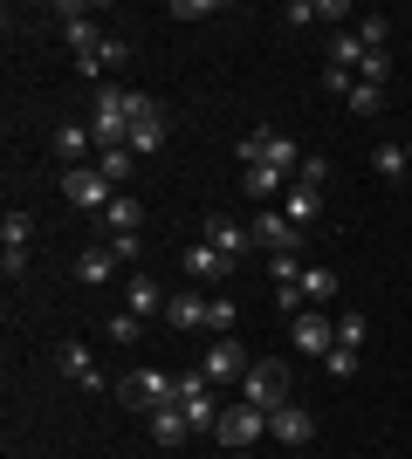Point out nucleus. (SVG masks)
Returning a JSON list of instances; mask_svg holds the SVG:
<instances>
[{
  "label": "nucleus",
  "mask_w": 412,
  "mask_h": 459,
  "mask_svg": "<svg viewBox=\"0 0 412 459\" xmlns=\"http://www.w3.org/2000/svg\"><path fill=\"white\" fill-rule=\"evenodd\" d=\"M90 131H97V152H118V144H131V90H118V82H97Z\"/></svg>",
  "instance_id": "f257e3e1"
},
{
  "label": "nucleus",
  "mask_w": 412,
  "mask_h": 459,
  "mask_svg": "<svg viewBox=\"0 0 412 459\" xmlns=\"http://www.w3.org/2000/svg\"><path fill=\"white\" fill-rule=\"evenodd\" d=\"M118 398H124V411H165V404H179V377L172 370H158V364H145V370H131V377L118 384Z\"/></svg>",
  "instance_id": "f03ea898"
},
{
  "label": "nucleus",
  "mask_w": 412,
  "mask_h": 459,
  "mask_svg": "<svg viewBox=\"0 0 412 459\" xmlns=\"http://www.w3.org/2000/svg\"><path fill=\"white\" fill-rule=\"evenodd\" d=\"M241 165H275V172L289 178V172H302V152H295V137H282L275 124H255V131L241 137Z\"/></svg>",
  "instance_id": "7ed1b4c3"
},
{
  "label": "nucleus",
  "mask_w": 412,
  "mask_h": 459,
  "mask_svg": "<svg viewBox=\"0 0 412 459\" xmlns=\"http://www.w3.org/2000/svg\"><path fill=\"white\" fill-rule=\"evenodd\" d=\"M234 398H241V404H255V411H275V404H289V364H255L248 377H241Z\"/></svg>",
  "instance_id": "20e7f679"
},
{
  "label": "nucleus",
  "mask_w": 412,
  "mask_h": 459,
  "mask_svg": "<svg viewBox=\"0 0 412 459\" xmlns=\"http://www.w3.org/2000/svg\"><path fill=\"white\" fill-rule=\"evenodd\" d=\"M261 432H268V411H255V404H241V398L227 404V411H220V425H214V439L227 446V453H248Z\"/></svg>",
  "instance_id": "39448f33"
},
{
  "label": "nucleus",
  "mask_w": 412,
  "mask_h": 459,
  "mask_svg": "<svg viewBox=\"0 0 412 459\" xmlns=\"http://www.w3.org/2000/svg\"><path fill=\"white\" fill-rule=\"evenodd\" d=\"M214 391H220V384H206V370L179 377V411L193 419V432H214V425H220V411H227V404H220Z\"/></svg>",
  "instance_id": "423d86ee"
},
{
  "label": "nucleus",
  "mask_w": 412,
  "mask_h": 459,
  "mask_svg": "<svg viewBox=\"0 0 412 459\" xmlns=\"http://www.w3.org/2000/svg\"><path fill=\"white\" fill-rule=\"evenodd\" d=\"M62 199H69V206H83V212H103L118 192H110V178H103L97 165H69V172H62Z\"/></svg>",
  "instance_id": "0eeeda50"
},
{
  "label": "nucleus",
  "mask_w": 412,
  "mask_h": 459,
  "mask_svg": "<svg viewBox=\"0 0 412 459\" xmlns=\"http://www.w3.org/2000/svg\"><path fill=\"white\" fill-rule=\"evenodd\" d=\"M158 144H165V117H158V103L145 90H131V152L152 158Z\"/></svg>",
  "instance_id": "6e6552de"
},
{
  "label": "nucleus",
  "mask_w": 412,
  "mask_h": 459,
  "mask_svg": "<svg viewBox=\"0 0 412 459\" xmlns=\"http://www.w3.org/2000/svg\"><path fill=\"white\" fill-rule=\"evenodd\" d=\"M199 370H206V384H241L255 364H248V350H241L234 336H214V350L199 357Z\"/></svg>",
  "instance_id": "1a4fd4ad"
},
{
  "label": "nucleus",
  "mask_w": 412,
  "mask_h": 459,
  "mask_svg": "<svg viewBox=\"0 0 412 459\" xmlns=\"http://www.w3.org/2000/svg\"><path fill=\"white\" fill-rule=\"evenodd\" d=\"M289 343L302 350V357H330V350H337V323H330V316H316V308H302V316L289 323Z\"/></svg>",
  "instance_id": "9d476101"
},
{
  "label": "nucleus",
  "mask_w": 412,
  "mask_h": 459,
  "mask_svg": "<svg viewBox=\"0 0 412 459\" xmlns=\"http://www.w3.org/2000/svg\"><path fill=\"white\" fill-rule=\"evenodd\" d=\"M268 432H275V439H282V446H289V453H302V446H310L316 439V419H310V411H302V404H275V411H268Z\"/></svg>",
  "instance_id": "9b49d317"
},
{
  "label": "nucleus",
  "mask_w": 412,
  "mask_h": 459,
  "mask_svg": "<svg viewBox=\"0 0 412 459\" xmlns=\"http://www.w3.org/2000/svg\"><path fill=\"white\" fill-rule=\"evenodd\" d=\"M248 233H255V247H261V254H289V247H302V233L289 227V212H275V206H261Z\"/></svg>",
  "instance_id": "f8f14e48"
},
{
  "label": "nucleus",
  "mask_w": 412,
  "mask_h": 459,
  "mask_svg": "<svg viewBox=\"0 0 412 459\" xmlns=\"http://www.w3.org/2000/svg\"><path fill=\"white\" fill-rule=\"evenodd\" d=\"M179 268L193 274V281H206V288H214V281H227V274H234V261H227V254H214L206 240H193V247L179 254Z\"/></svg>",
  "instance_id": "ddd939ff"
},
{
  "label": "nucleus",
  "mask_w": 412,
  "mask_h": 459,
  "mask_svg": "<svg viewBox=\"0 0 412 459\" xmlns=\"http://www.w3.org/2000/svg\"><path fill=\"white\" fill-rule=\"evenodd\" d=\"M56 364H62V377H76L83 391H118V384H110V377L97 370V357H90L83 343H62V357H56Z\"/></svg>",
  "instance_id": "4468645a"
},
{
  "label": "nucleus",
  "mask_w": 412,
  "mask_h": 459,
  "mask_svg": "<svg viewBox=\"0 0 412 459\" xmlns=\"http://www.w3.org/2000/svg\"><path fill=\"white\" fill-rule=\"evenodd\" d=\"M118 247H110V240H97V247H83L76 254V281H90V288H103V281H118Z\"/></svg>",
  "instance_id": "2eb2a0df"
},
{
  "label": "nucleus",
  "mask_w": 412,
  "mask_h": 459,
  "mask_svg": "<svg viewBox=\"0 0 412 459\" xmlns=\"http://www.w3.org/2000/svg\"><path fill=\"white\" fill-rule=\"evenodd\" d=\"M199 240H206L214 254H227V261H241V254L255 247V233H248V227H234V220H220V212L206 220V233H199Z\"/></svg>",
  "instance_id": "dca6fc26"
},
{
  "label": "nucleus",
  "mask_w": 412,
  "mask_h": 459,
  "mask_svg": "<svg viewBox=\"0 0 412 459\" xmlns=\"http://www.w3.org/2000/svg\"><path fill=\"white\" fill-rule=\"evenodd\" d=\"M165 302H172V295H165L152 274H131V281H124V308H131V316H165Z\"/></svg>",
  "instance_id": "f3484780"
},
{
  "label": "nucleus",
  "mask_w": 412,
  "mask_h": 459,
  "mask_svg": "<svg viewBox=\"0 0 412 459\" xmlns=\"http://www.w3.org/2000/svg\"><path fill=\"white\" fill-rule=\"evenodd\" d=\"M364 56H372V48L357 41V28H337V35H330V69H344V76H357V69H364Z\"/></svg>",
  "instance_id": "a211bd4d"
},
{
  "label": "nucleus",
  "mask_w": 412,
  "mask_h": 459,
  "mask_svg": "<svg viewBox=\"0 0 412 459\" xmlns=\"http://www.w3.org/2000/svg\"><path fill=\"white\" fill-rule=\"evenodd\" d=\"M316 220H323V192H316V186H289V227L310 233Z\"/></svg>",
  "instance_id": "6ab92c4d"
},
{
  "label": "nucleus",
  "mask_w": 412,
  "mask_h": 459,
  "mask_svg": "<svg viewBox=\"0 0 412 459\" xmlns=\"http://www.w3.org/2000/svg\"><path fill=\"white\" fill-rule=\"evenodd\" d=\"M62 35H69V48H76V56H90V48H97V21H90V7H62Z\"/></svg>",
  "instance_id": "aec40b11"
},
{
  "label": "nucleus",
  "mask_w": 412,
  "mask_h": 459,
  "mask_svg": "<svg viewBox=\"0 0 412 459\" xmlns=\"http://www.w3.org/2000/svg\"><path fill=\"white\" fill-rule=\"evenodd\" d=\"M152 439L158 446H186L193 439V419H186L179 404H165V411H152Z\"/></svg>",
  "instance_id": "412c9836"
},
{
  "label": "nucleus",
  "mask_w": 412,
  "mask_h": 459,
  "mask_svg": "<svg viewBox=\"0 0 412 459\" xmlns=\"http://www.w3.org/2000/svg\"><path fill=\"white\" fill-rule=\"evenodd\" d=\"M241 192L248 199H275V192H289V178L275 172V165H241Z\"/></svg>",
  "instance_id": "4be33fe9"
},
{
  "label": "nucleus",
  "mask_w": 412,
  "mask_h": 459,
  "mask_svg": "<svg viewBox=\"0 0 412 459\" xmlns=\"http://www.w3.org/2000/svg\"><path fill=\"white\" fill-rule=\"evenodd\" d=\"M103 227H110V233H137V227H145V206H137L131 192H118V199L103 206Z\"/></svg>",
  "instance_id": "5701e85b"
},
{
  "label": "nucleus",
  "mask_w": 412,
  "mask_h": 459,
  "mask_svg": "<svg viewBox=\"0 0 412 459\" xmlns=\"http://www.w3.org/2000/svg\"><path fill=\"white\" fill-rule=\"evenodd\" d=\"M90 144H97V131H90V124H76V117L56 131V152L69 158V165H83V152H90Z\"/></svg>",
  "instance_id": "b1692460"
},
{
  "label": "nucleus",
  "mask_w": 412,
  "mask_h": 459,
  "mask_svg": "<svg viewBox=\"0 0 412 459\" xmlns=\"http://www.w3.org/2000/svg\"><path fill=\"white\" fill-rule=\"evenodd\" d=\"M165 323L172 329H206V302H199V295H172V302H165Z\"/></svg>",
  "instance_id": "393cba45"
},
{
  "label": "nucleus",
  "mask_w": 412,
  "mask_h": 459,
  "mask_svg": "<svg viewBox=\"0 0 412 459\" xmlns=\"http://www.w3.org/2000/svg\"><path fill=\"white\" fill-rule=\"evenodd\" d=\"M295 295H302V302H330L337 295V268H302V281H295Z\"/></svg>",
  "instance_id": "a878e982"
},
{
  "label": "nucleus",
  "mask_w": 412,
  "mask_h": 459,
  "mask_svg": "<svg viewBox=\"0 0 412 459\" xmlns=\"http://www.w3.org/2000/svg\"><path fill=\"white\" fill-rule=\"evenodd\" d=\"M234 323H241L234 295H206V329H214V336H234Z\"/></svg>",
  "instance_id": "bb28decb"
},
{
  "label": "nucleus",
  "mask_w": 412,
  "mask_h": 459,
  "mask_svg": "<svg viewBox=\"0 0 412 459\" xmlns=\"http://www.w3.org/2000/svg\"><path fill=\"white\" fill-rule=\"evenodd\" d=\"M131 165H137L131 144H118V152H97V172L110 178V186H131Z\"/></svg>",
  "instance_id": "cd10ccee"
},
{
  "label": "nucleus",
  "mask_w": 412,
  "mask_h": 459,
  "mask_svg": "<svg viewBox=\"0 0 412 459\" xmlns=\"http://www.w3.org/2000/svg\"><path fill=\"white\" fill-rule=\"evenodd\" d=\"M364 336H372L364 308H344V316H337V350H364Z\"/></svg>",
  "instance_id": "c85d7f7f"
},
{
  "label": "nucleus",
  "mask_w": 412,
  "mask_h": 459,
  "mask_svg": "<svg viewBox=\"0 0 412 459\" xmlns=\"http://www.w3.org/2000/svg\"><path fill=\"white\" fill-rule=\"evenodd\" d=\"M357 41H364V48L378 56V48L392 41V21H385V14H357Z\"/></svg>",
  "instance_id": "c756f323"
},
{
  "label": "nucleus",
  "mask_w": 412,
  "mask_h": 459,
  "mask_svg": "<svg viewBox=\"0 0 412 459\" xmlns=\"http://www.w3.org/2000/svg\"><path fill=\"white\" fill-rule=\"evenodd\" d=\"M302 247H289V254H268V274H275V288H295L302 281V261H295Z\"/></svg>",
  "instance_id": "7c9ffc66"
},
{
  "label": "nucleus",
  "mask_w": 412,
  "mask_h": 459,
  "mask_svg": "<svg viewBox=\"0 0 412 459\" xmlns=\"http://www.w3.org/2000/svg\"><path fill=\"white\" fill-rule=\"evenodd\" d=\"M28 233H35V220H28V212H7V220H0V247H28Z\"/></svg>",
  "instance_id": "2f4dec72"
},
{
  "label": "nucleus",
  "mask_w": 412,
  "mask_h": 459,
  "mask_svg": "<svg viewBox=\"0 0 412 459\" xmlns=\"http://www.w3.org/2000/svg\"><path fill=\"white\" fill-rule=\"evenodd\" d=\"M90 56H97V69H124V56H131V41H124V35H103L97 48H90Z\"/></svg>",
  "instance_id": "473e14b6"
},
{
  "label": "nucleus",
  "mask_w": 412,
  "mask_h": 459,
  "mask_svg": "<svg viewBox=\"0 0 412 459\" xmlns=\"http://www.w3.org/2000/svg\"><path fill=\"white\" fill-rule=\"evenodd\" d=\"M344 103H351V117H378V110H385V90H372V82H357V90L344 96Z\"/></svg>",
  "instance_id": "72a5a7b5"
},
{
  "label": "nucleus",
  "mask_w": 412,
  "mask_h": 459,
  "mask_svg": "<svg viewBox=\"0 0 412 459\" xmlns=\"http://www.w3.org/2000/svg\"><path fill=\"white\" fill-rule=\"evenodd\" d=\"M137 336H145V316L118 308V316H110V343H137Z\"/></svg>",
  "instance_id": "f704fd0d"
},
{
  "label": "nucleus",
  "mask_w": 412,
  "mask_h": 459,
  "mask_svg": "<svg viewBox=\"0 0 412 459\" xmlns=\"http://www.w3.org/2000/svg\"><path fill=\"white\" fill-rule=\"evenodd\" d=\"M372 165H378L385 178H399V172H406V144H378V152H372Z\"/></svg>",
  "instance_id": "c9c22d12"
},
{
  "label": "nucleus",
  "mask_w": 412,
  "mask_h": 459,
  "mask_svg": "<svg viewBox=\"0 0 412 459\" xmlns=\"http://www.w3.org/2000/svg\"><path fill=\"white\" fill-rule=\"evenodd\" d=\"M323 370H330V377H357V350H330Z\"/></svg>",
  "instance_id": "e433bc0d"
},
{
  "label": "nucleus",
  "mask_w": 412,
  "mask_h": 459,
  "mask_svg": "<svg viewBox=\"0 0 412 459\" xmlns=\"http://www.w3.org/2000/svg\"><path fill=\"white\" fill-rule=\"evenodd\" d=\"M323 178H330V165H323V158H302V172H295V186H316V192H323Z\"/></svg>",
  "instance_id": "4c0bfd02"
},
{
  "label": "nucleus",
  "mask_w": 412,
  "mask_h": 459,
  "mask_svg": "<svg viewBox=\"0 0 412 459\" xmlns=\"http://www.w3.org/2000/svg\"><path fill=\"white\" fill-rule=\"evenodd\" d=\"M282 21H289V28H310V21H323V7H316V0H295Z\"/></svg>",
  "instance_id": "58836bf2"
},
{
  "label": "nucleus",
  "mask_w": 412,
  "mask_h": 459,
  "mask_svg": "<svg viewBox=\"0 0 412 459\" xmlns=\"http://www.w3.org/2000/svg\"><path fill=\"white\" fill-rule=\"evenodd\" d=\"M172 14L179 21H206V14H214V0H172Z\"/></svg>",
  "instance_id": "ea45409f"
},
{
  "label": "nucleus",
  "mask_w": 412,
  "mask_h": 459,
  "mask_svg": "<svg viewBox=\"0 0 412 459\" xmlns=\"http://www.w3.org/2000/svg\"><path fill=\"white\" fill-rule=\"evenodd\" d=\"M110 247H118V261H137V254H145V240H137V233H110Z\"/></svg>",
  "instance_id": "a19ab883"
},
{
  "label": "nucleus",
  "mask_w": 412,
  "mask_h": 459,
  "mask_svg": "<svg viewBox=\"0 0 412 459\" xmlns=\"http://www.w3.org/2000/svg\"><path fill=\"white\" fill-rule=\"evenodd\" d=\"M227 459H255V453H227Z\"/></svg>",
  "instance_id": "79ce46f5"
},
{
  "label": "nucleus",
  "mask_w": 412,
  "mask_h": 459,
  "mask_svg": "<svg viewBox=\"0 0 412 459\" xmlns=\"http://www.w3.org/2000/svg\"><path fill=\"white\" fill-rule=\"evenodd\" d=\"M406 165H412V144H406Z\"/></svg>",
  "instance_id": "37998d69"
},
{
  "label": "nucleus",
  "mask_w": 412,
  "mask_h": 459,
  "mask_svg": "<svg viewBox=\"0 0 412 459\" xmlns=\"http://www.w3.org/2000/svg\"><path fill=\"white\" fill-rule=\"evenodd\" d=\"M289 459H310V453H289Z\"/></svg>",
  "instance_id": "c03bdc74"
}]
</instances>
